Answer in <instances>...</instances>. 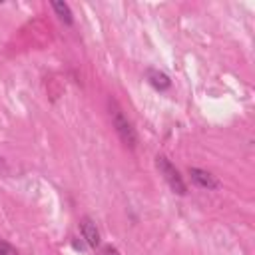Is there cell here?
I'll use <instances>...</instances> for the list:
<instances>
[{"label":"cell","mask_w":255,"mask_h":255,"mask_svg":"<svg viewBox=\"0 0 255 255\" xmlns=\"http://www.w3.org/2000/svg\"><path fill=\"white\" fill-rule=\"evenodd\" d=\"M110 118H112V124H114V128H116L120 139L124 141V145H126V147H135V145H137V133H135V129L131 128L129 120L124 116V112H122L116 104L110 106Z\"/></svg>","instance_id":"obj_1"},{"label":"cell","mask_w":255,"mask_h":255,"mask_svg":"<svg viewBox=\"0 0 255 255\" xmlns=\"http://www.w3.org/2000/svg\"><path fill=\"white\" fill-rule=\"evenodd\" d=\"M155 165H157L159 173L163 175V179L167 181V185L171 187L173 193H177V195H185V193H187V185H185L183 177L179 175V171L175 169V165H173L165 155H157Z\"/></svg>","instance_id":"obj_2"},{"label":"cell","mask_w":255,"mask_h":255,"mask_svg":"<svg viewBox=\"0 0 255 255\" xmlns=\"http://www.w3.org/2000/svg\"><path fill=\"white\" fill-rule=\"evenodd\" d=\"M189 175H191V181L203 189H217L219 187V179L205 171V169H199V167H189Z\"/></svg>","instance_id":"obj_3"},{"label":"cell","mask_w":255,"mask_h":255,"mask_svg":"<svg viewBox=\"0 0 255 255\" xmlns=\"http://www.w3.org/2000/svg\"><path fill=\"white\" fill-rule=\"evenodd\" d=\"M80 231H82V237L86 239V243L90 247H98L100 245V231L96 227V223L90 219V217H82L80 221Z\"/></svg>","instance_id":"obj_4"},{"label":"cell","mask_w":255,"mask_h":255,"mask_svg":"<svg viewBox=\"0 0 255 255\" xmlns=\"http://www.w3.org/2000/svg\"><path fill=\"white\" fill-rule=\"evenodd\" d=\"M147 80H149V84L155 88V90H165V88H169V78L163 74V72H159V70H147Z\"/></svg>","instance_id":"obj_5"},{"label":"cell","mask_w":255,"mask_h":255,"mask_svg":"<svg viewBox=\"0 0 255 255\" xmlns=\"http://www.w3.org/2000/svg\"><path fill=\"white\" fill-rule=\"evenodd\" d=\"M52 8H54V12L58 14V18H60L64 24H72V10H70V6H68L66 2L54 0V2H52Z\"/></svg>","instance_id":"obj_6"},{"label":"cell","mask_w":255,"mask_h":255,"mask_svg":"<svg viewBox=\"0 0 255 255\" xmlns=\"http://www.w3.org/2000/svg\"><path fill=\"white\" fill-rule=\"evenodd\" d=\"M0 255H20L14 247H10L8 243H4V241H0Z\"/></svg>","instance_id":"obj_7"},{"label":"cell","mask_w":255,"mask_h":255,"mask_svg":"<svg viewBox=\"0 0 255 255\" xmlns=\"http://www.w3.org/2000/svg\"><path fill=\"white\" fill-rule=\"evenodd\" d=\"M100 255H120V251L116 247H112V245H106V247H102Z\"/></svg>","instance_id":"obj_8"},{"label":"cell","mask_w":255,"mask_h":255,"mask_svg":"<svg viewBox=\"0 0 255 255\" xmlns=\"http://www.w3.org/2000/svg\"><path fill=\"white\" fill-rule=\"evenodd\" d=\"M2 167H4V157L0 155V169H2Z\"/></svg>","instance_id":"obj_9"}]
</instances>
